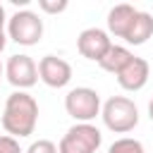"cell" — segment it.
<instances>
[{
	"instance_id": "cell-12",
	"label": "cell",
	"mask_w": 153,
	"mask_h": 153,
	"mask_svg": "<svg viewBox=\"0 0 153 153\" xmlns=\"http://www.w3.org/2000/svg\"><path fill=\"white\" fill-rule=\"evenodd\" d=\"M134 57V53L129 50V48H124V45H115L112 43V48L103 55V60L98 62L100 65V69H105V72H110V74H120L127 65H129V60Z\"/></svg>"
},
{
	"instance_id": "cell-16",
	"label": "cell",
	"mask_w": 153,
	"mask_h": 153,
	"mask_svg": "<svg viewBox=\"0 0 153 153\" xmlns=\"http://www.w3.org/2000/svg\"><path fill=\"white\" fill-rule=\"evenodd\" d=\"M38 7L43 12H48V14H60V12L67 10V0H57V2H53V0H38Z\"/></svg>"
},
{
	"instance_id": "cell-4",
	"label": "cell",
	"mask_w": 153,
	"mask_h": 153,
	"mask_svg": "<svg viewBox=\"0 0 153 153\" xmlns=\"http://www.w3.org/2000/svg\"><path fill=\"white\" fill-rule=\"evenodd\" d=\"M65 110L72 120L76 122H86L91 124V120H96L103 110L100 105V96L96 88H88V86H76L72 88L67 96H65Z\"/></svg>"
},
{
	"instance_id": "cell-11",
	"label": "cell",
	"mask_w": 153,
	"mask_h": 153,
	"mask_svg": "<svg viewBox=\"0 0 153 153\" xmlns=\"http://www.w3.org/2000/svg\"><path fill=\"white\" fill-rule=\"evenodd\" d=\"M151 36H153V14L139 10L131 26H129V31H127V36H124V41L129 45H143Z\"/></svg>"
},
{
	"instance_id": "cell-15",
	"label": "cell",
	"mask_w": 153,
	"mask_h": 153,
	"mask_svg": "<svg viewBox=\"0 0 153 153\" xmlns=\"http://www.w3.org/2000/svg\"><path fill=\"white\" fill-rule=\"evenodd\" d=\"M0 153H24V151H22V146H19V141L14 136L2 134L0 136Z\"/></svg>"
},
{
	"instance_id": "cell-10",
	"label": "cell",
	"mask_w": 153,
	"mask_h": 153,
	"mask_svg": "<svg viewBox=\"0 0 153 153\" xmlns=\"http://www.w3.org/2000/svg\"><path fill=\"white\" fill-rule=\"evenodd\" d=\"M136 12H139V10H136L134 5H129V2L115 5V7L108 12V31H110L115 38H122V41H124V36H127V31H129Z\"/></svg>"
},
{
	"instance_id": "cell-13",
	"label": "cell",
	"mask_w": 153,
	"mask_h": 153,
	"mask_svg": "<svg viewBox=\"0 0 153 153\" xmlns=\"http://www.w3.org/2000/svg\"><path fill=\"white\" fill-rule=\"evenodd\" d=\"M108 153H146L143 151V143L139 139H131V136H122L117 141L110 143Z\"/></svg>"
},
{
	"instance_id": "cell-17",
	"label": "cell",
	"mask_w": 153,
	"mask_h": 153,
	"mask_svg": "<svg viewBox=\"0 0 153 153\" xmlns=\"http://www.w3.org/2000/svg\"><path fill=\"white\" fill-rule=\"evenodd\" d=\"M5 22H7V17H5V7L0 5V31H5Z\"/></svg>"
},
{
	"instance_id": "cell-6",
	"label": "cell",
	"mask_w": 153,
	"mask_h": 153,
	"mask_svg": "<svg viewBox=\"0 0 153 153\" xmlns=\"http://www.w3.org/2000/svg\"><path fill=\"white\" fill-rule=\"evenodd\" d=\"M5 76L17 91L31 88L38 81V65L29 55H10L5 65Z\"/></svg>"
},
{
	"instance_id": "cell-1",
	"label": "cell",
	"mask_w": 153,
	"mask_h": 153,
	"mask_svg": "<svg viewBox=\"0 0 153 153\" xmlns=\"http://www.w3.org/2000/svg\"><path fill=\"white\" fill-rule=\"evenodd\" d=\"M2 129L14 136V139H24L31 136L38 122V103L33 96H29L26 91H14L7 96L5 108H2Z\"/></svg>"
},
{
	"instance_id": "cell-7",
	"label": "cell",
	"mask_w": 153,
	"mask_h": 153,
	"mask_svg": "<svg viewBox=\"0 0 153 153\" xmlns=\"http://www.w3.org/2000/svg\"><path fill=\"white\" fill-rule=\"evenodd\" d=\"M76 48L81 53V57L86 60H93V62H100L103 55L112 48V38L108 31L98 29V26H91V29H84L76 38Z\"/></svg>"
},
{
	"instance_id": "cell-18",
	"label": "cell",
	"mask_w": 153,
	"mask_h": 153,
	"mask_svg": "<svg viewBox=\"0 0 153 153\" xmlns=\"http://www.w3.org/2000/svg\"><path fill=\"white\" fill-rule=\"evenodd\" d=\"M5 45H7V33H5V31H0V53L5 50Z\"/></svg>"
},
{
	"instance_id": "cell-20",
	"label": "cell",
	"mask_w": 153,
	"mask_h": 153,
	"mask_svg": "<svg viewBox=\"0 0 153 153\" xmlns=\"http://www.w3.org/2000/svg\"><path fill=\"white\" fill-rule=\"evenodd\" d=\"M2 74H5V67H2V65H0V79H2Z\"/></svg>"
},
{
	"instance_id": "cell-19",
	"label": "cell",
	"mask_w": 153,
	"mask_h": 153,
	"mask_svg": "<svg viewBox=\"0 0 153 153\" xmlns=\"http://www.w3.org/2000/svg\"><path fill=\"white\" fill-rule=\"evenodd\" d=\"M148 117H151V122H153V98H151V103H148Z\"/></svg>"
},
{
	"instance_id": "cell-9",
	"label": "cell",
	"mask_w": 153,
	"mask_h": 153,
	"mask_svg": "<svg viewBox=\"0 0 153 153\" xmlns=\"http://www.w3.org/2000/svg\"><path fill=\"white\" fill-rule=\"evenodd\" d=\"M148 76H151V65L143 60V57H131L129 60V65L117 74V84L124 88V91H141L143 86H146V81H148Z\"/></svg>"
},
{
	"instance_id": "cell-2",
	"label": "cell",
	"mask_w": 153,
	"mask_h": 153,
	"mask_svg": "<svg viewBox=\"0 0 153 153\" xmlns=\"http://www.w3.org/2000/svg\"><path fill=\"white\" fill-rule=\"evenodd\" d=\"M103 124L115 134H127L139 124V108L127 96H112L103 103L100 110Z\"/></svg>"
},
{
	"instance_id": "cell-5",
	"label": "cell",
	"mask_w": 153,
	"mask_h": 153,
	"mask_svg": "<svg viewBox=\"0 0 153 153\" xmlns=\"http://www.w3.org/2000/svg\"><path fill=\"white\" fill-rule=\"evenodd\" d=\"M7 38L19 45H36L43 38V19L31 10H19L7 19Z\"/></svg>"
},
{
	"instance_id": "cell-14",
	"label": "cell",
	"mask_w": 153,
	"mask_h": 153,
	"mask_svg": "<svg viewBox=\"0 0 153 153\" xmlns=\"http://www.w3.org/2000/svg\"><path fill=\"white\" fill-rule=\"evenodd\" d=\"M24 153H60V151H57V146H55L53 141H48V139H38V141H33Z\"/></svg>"
},
{
	"instance_id": "cell-3",
	"label": "cell",
	"mask_w": 153,
	"mask_h": 153,
	"mask_svg": "<svg viewBox=\"0 0 153 153\" xmlns=\"http://www.w3.org/2000/svg\"><path fill=\"white\" fill-rule=\"evenodd\" d=\"M100 143H103V134L98 127L76 122L65 131V136L57 143V151L60 153H96Z\"/></svg>"
},
{
	"instance_id": "cell-8",
	"label": "cell",
	"mask_w": 153,
	"mask_h": 153,
	"mask_svg": "<svg viewBox=\"0 0 153 153\" xmlns=\"http://www.w3.org/2000/svg\"><path fill=\"white\" fill-rule=\"evenodd\" d=\"M38 79L50 88H62L72 81V65L57 55H45L38 62Z\"/></svg>"
}]
</instances>
